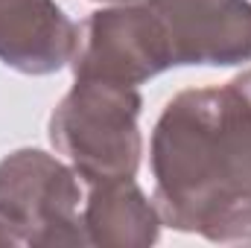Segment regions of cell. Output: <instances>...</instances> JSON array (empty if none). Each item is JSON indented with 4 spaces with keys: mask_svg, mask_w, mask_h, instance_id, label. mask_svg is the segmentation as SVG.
Returning <instances> with one entry per match:
<instances>
[{
    "mask_svg": "<svg viewBox=\"0 0 251 248\" xmlns=\"http://www.w3.org/2000/svg\"><path fill=\"white\" fill-rule=\"evenodd\" d=\"M149 164L167 228L251 246V67L176 94L152 128Z\"/></svg>",
    "mask_w": 251,
    "mask_h": 248,
    "instance_id": "obj_1",
    "label": "cell"
},
{
    "mask_svg": "<svg viewBox=\"0 0 251 248\" xmlns=\"http://www.w3.org/2000/svg\"><path fill=\"white\" fill-rule=\"evenodd\" d=\"M137 88L76 79L50 114V143L85 184L134 178L143 155Z\"/></svg>",
    "mask_w": 251,
    "mask_h": 248,
    "instance_id": "obj_2",
    "label": "cell"
},
{
    "mask_svg": "<svg viewBox=\"0 0 251 248\" xmlns=\"http://www.w3.org/2000/svg\"><path fill=\"white\" fill-rule=\"evenodd\" d=\"M70 67L76 79H102L137 88L167 67H176V62L164 21L143 0L114 3L85 18Z\"/></svg>",
    "mask_w": 251,
    "mask_h": 248,
    "instance_id": "obj_3",
    "label": "cell"
},
{
    "mask_svg": "<svg viewBox=\"0 0 251 248\" xmlns=\"http://www.w3.org/2000/svg\"><path fill=\"white\" fill-rule=\"evenodd\" d=\"M79 175L41 149L0 161V204L18 219L26 246H88L79 216Z\"/></svg>",
    "mask_w": 251,
    "mask_h": 248,
    "instance_id": "obj_4",
    "label": "cell"
},
{
    "mask_svg": "<svg viewBox=\"0 0 251 248\" xmlns=\"http://www.w3.org/2000/svg\"><path fill=\"white\" fill-rule=\"evenodd\" d=\"M170 35L176 64L231 67L251 62L249 0H146Z\"/></svg>",
    "mask_w": 251,
    "mask_h": 248,
    "instance_id": "obj_5",
    "label": "cell"
},
{
    "mask_svg": "<svg viewBox=\"0 0 251 248\" xmlns=\"http://www.w3.org/2000/svg\"><path fill=\"white\" fill-rule=\"evenodd\" d=\"M79 26L56 0H0V62L26 76H50L73 62Z\"/></svg>",
    "mask_w": 251,
    "mask_h": 248,
    "instance_id": "obj_6",
    "label": "cell"
},
{
    "mask_svg": "<svg viewBox=\"0 0 251 248\" xmlns=\"http://www.w3.org/2000/svg\"><path fill=\"white\" fill-rule=\"evenodd\" d=\"M161 213L155 201L134 184V178L91 184L82 231L88 246L102 248H149L161 237Z\"/></svg>",
    "mask_w": 251,
    "mask_h": 248,
    "instance_id": "obj_7",
    "label": "cell"
},
{
    "mask_svg": "<svg viewBox=\"0 0 251 248\" xmlns=\"http://www.w3.org/2000/svg\"><path fill=\"white\" fill-rule=\"evenodd\" d=\"M0 246H26V237L18 225V219L0 204Z\"/></svg>",
    "mask_w": 251,
    "mask_h": 248,
    "instance_id": "obj_8",
    "label": "cell"
},
{
    "mask_svg": "<svg viewBox=\"0 0 251 248\" xmlns=\"http://www.w3.org/2000/svg\"><path fill=\"white\" fill-rule=\"evenodd\" d=\"M97 3H111L114 6V3H134V0H97Z\"/></svg>",
    "mask_w": 251,
    "mask_h": 248,
    "instance_id": "obj_9",
    "label": "cell"
}]
</instances>
